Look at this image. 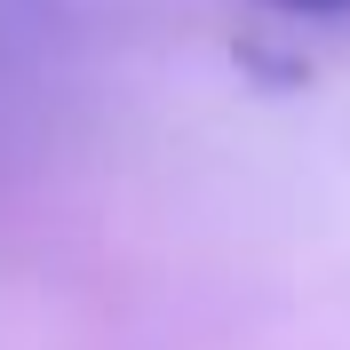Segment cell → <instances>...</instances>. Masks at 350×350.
I'll use <instances>...</instances> for the list:
<instances>
[{
  "mask_svg": "<svg viewBox=\"0 0 350 350\" xmlns=\"http://www.w3.org/2000/svg\"><path fill=\"white\" fill-rule=\"evenodd\" d=\"M262 8H295V16H350V0H262Z\"/></svg>",
  "mask_w": 350,
  "mask_h": 350,
  "instance_id": "obj_1",
  "label": "cell"
}]
</instances>
